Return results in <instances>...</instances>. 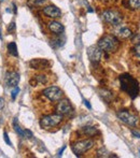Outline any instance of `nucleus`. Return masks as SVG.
Wrapping results in <instances>:
<instances>
[{
	"label": "nucleus",
	"mask_w": 140,
	"mask_h": 158,
	"mask_svg": "<svg viewBox=\"0 0 140 158\" xmlns=\"http://www.w3.org/2000/svg\"><path fill=\"white\" fill-rule=\"evenodd\" d=\"M119 80L121 84V89L128 96H130L132 99H135L139 95V83L134 77L128 73H124L120 75Z\"/></svg>",
	"instance_id": "f257e3e1"
},
{
	"label": "nucleus",
	"mask_w": 140,
	"mask_h": 158,
	"mask_svg": "<svg viewBox=\"0 0 140 158\" xmlns=\"http://www.w3.org/2000/svg\"><path fill=\"white\" fill-rule=\"evenodd\" d=\"M98 46L105 53H115L120 48V40L115 35H106L99 39Z\"/></svg>",
	"instance_id": "f03ea898"
},
{
	"label": "nucleus",
	"mask_w": 140,
	"mask_h": 158,
	"mask_svg": "<svg viewBox=\"0 0 140 158\" xmlns=\"http://www.w3.org/2000/svg\"><path fill=\"white\" fill-rule=\"evenodd\" d=\"M94 146V141L92 139H85V140H80L78 142H74L71 145V150L77 156H81L82 154L86 153L90 151L91 148Z\"/></svg>",
	"instance_id": "7ed1b4c3"
},
{
	"label": "nucleus",
	"mask_w": 140,
	"mask_h": 158,
	"mask_svg": "<svg viewBox=\"0 0 140 158\" xmlns=\"http://www.w3.org/2000/svg\"><path fill=\"white\" fill-rule=\"evenodd\" d=\"M63 122V115L58 114H50V115H45L40 119V126L44 129H50V128H54V127L58 126L59 124Z\"/></svg>",
	"instance_id": "20e7f679"
},
{
	"label": "nucleus",
	"mask_w": 140,
	"mask_h": 158,
	"mask_svg": "<svg viewBox=\"0 0 140 158\" xmlns=\"http://www.w3.org/2000/svg\"><path fill=\"white\" fill-rule=\"evenodd\" d=\"M101 16H103V19L107 24L112 26L120 25L122 23V21H123L122 14L117 10H106L103 12Z\"/></svg>",
	"instance_id": "39448f33"
},
{
	"label": "nucleus",
	"mask_w": 140,
	"mask_h": 158,
	"mask_svg": "<svg viewBox=\"0 0 140 158\" xmlns=\"http://www.w3.org/2000/svg\"><path fill=\"white\" fill-rule=\"evenodd\" d=\"M43 96H45L50 101H59L63 97V92L57 86H50L42 92Z\"/></svg>",
	"instance_id": "423d86ee"
},
{
	"label": "nucleus",
	"mask_w": 140,
	"mask_h": 158,
	"mask_svg": "<svg viewBox=\"0 0 140 158\" xmlns=\"http://www.w3.org/2000/svg\"><path fill=\"white\" fill-rule=\"evenodd\" d=\"M117 115L119 119H121L123 123H125L128 126H135L138 122V117L133 115L127 110H120Z\"/></svg>",
	"instance_id": "0eeeda50"
},
{
	"label": "nucleus",
	"mask_w": 140,
	"mask_h": 158,
	"mask_svg": "<svg viewBox=\"0 0 140 158\" xmlns=\"http://www.w3.org/2000/svg\"><path fill=\"white\" fill-rule=\"evenodd\" d=\"M87 55L88 58L92 63H98L103 57V51L98 45H92L87 48Z\"/></svg>",
	"instance_id": "6e6552de"
},
{
	"label": "nucleus",
	"mask_w": 140,
	"mask_h": 158,
	"mask_svg": "<svg viewBox=\"0 0 140 158\" xmlns=\"http://www.w3.org/2000/svg\"><path fill=\"white\" fill-rule=\"evenodd\" d=\"M73 111L72 106L68 99L59 100V102L56 106V112L61 115H68Z\"/></svg>",
	"instance_id": "1a4fd4ad"
},
{
	"label": "nucleus",
	"mask_w": 140,
	"mask_h": 158,
	"mask_svg": "<svg viewBox=\"0 0 140 158\" xmlns=\"http://www.w3.org/2000/svg\"><path fill=\"white\" fill-rule=\"evenodd\" d=\"M43 14L51 19H59L62 16V12L56 6H46L43 8Z\"/></svg>",
	"instance_id": "9d476101"
},
{
	"label": "nucleus",
	"mask_w": 140,
	"mask_h": 158,
	"mask_svg": "<svg viewBox=\"0 0 140 158\" xmlns=\"http://www.w3.org/2000/svg\"><path fill=\"white\" fill-rule=\"evenodd\" d=\"M30 68L39 70V69H46L51 67V63L48 59H41V58H36L30 60Z\"/></svg>",
	"instance_id": "9b49d317"
},
{
	"label": "nucleus",
	"mask_w": 140,
	"mask_h": 158,
	"mask_svg": "<svg viewBox=\"0 0 140 158\" xmlns=\"http://www.w3.org/2000/svg\"><path fill=\"white\" fill-rule=\"evenodd\" d=\"M19 82V74L17 72H8L6 77V86L9 87H14V86H17Z\"/></svg>",
	"instance_id": "f8f14e48"
},
{
	"label": "nucleus",
	"mask_w": 140,
	"mask_h": 158,
	"mask_svg": "<svg viewBox=\"0 0 140 158\" xmlns=\"http://www.w3.org/2000/svg\"><path fill=\"white\" fill-rule=\"evenodd\" d=\"M48 28L51 32L55 33V35H62V33L64 32V30H65L63 24L59 23V22H57V21L50 22V23L48 24Z\"/></svg>",
	"instance_id": "ddd939ff"
},
{
	"label": "nucleus",
	"mask_w": 140,
	"mask_h": 158,
	"mask_svg": "<svg viewBox=\"0 0 140 158\" xmlns=\"http://www.w3.org/2000/svg\"><path fill=\"white\" fill-rule=\"evenodd\" d=\"M79 133H81L82 135H86V137H94V135H99V131L96 127L85 126V127H83V128H81Z\"/></svg>",
	"instance_id": "4468645a"
},
{
	"label": "nucleus",
	"mask_w": 140,
	"mask_h": 158,
	"mask_svg": "<svg viewBox=\"0 0 140 158\" xmlns=\"http://www.w3.org/2000/svg\"><path fill=\"white\" fill-rule=\"evenodd\" d=\"M117 35L119 38H121V39H128V38H130L133 35V32L129 28L124 27V28H121V29L117 30Z\"/></svg>",
	"instance_id": "2eb2a0df"
},
{
	"label": "nucleus",
	"mask_w": 140,
	"mask_h": 158,
	"mask_svg": "<svg viewBox=\"0 0 140 158\" xmlns=\"http://www.w3.org/2000/svg\"><path fill=\"white\" fill-rule=\"evenodd\" d=\"M32 81H35V83H32V86H36V84H45L46 83V77L44 74H38L35 75Z\"/></svg>",
	"instance_id": "dca6fc26"
},
{
	"label": "nucleus",
	"mask_w": 140,
	"mask_h": 158,
	"mask_svg": "<svg viewBox=\"0 0 140 158\" xmlns=\"http://www.w3.org/2000/svg\"><path fill=\"white\" fill-rule=\"evenodd\" d=\"M6 48H8V51L11 55H13V56H15V57L19 55V53H17V46H16V43H15V42H10Z\"/></svg>",
	"instance_id": "f3484780"
},
{
	"label": "nucleus",
	"mask_w": 140,
	"mask_h": 158,
	"mask_svg": "<svg viewBox=\"0 0 140 158\" xmlns=\"http://www.w3.org/2000/svg\"><path fill=\"white\" fill-rule=\"evenodd\" d=\"M97 157H99V158H106V157H110L111 155H110V152H109L108 150H107L106 148H100L98 151H97V155H96Z\"/></svg>",
	"instance_id": "a211bd4d"
},
{
	"label": "nucleus",
	"mask_w": 140,
	"mask_h": 158,
	"mask_svg": "<svg viewBox=\"0 0 140 158\" xmlns=\"http://www.w3.org/2000/svg\"><path fill=\"white\" fill-rule=\"evenodd\" d=\"M13 127H14V130L16 131L17 133H19V135L23 137V135H24V130H22L21 127L19 126V124H17V118H16V117H15V118L13 119Z\"/></svg>",
	"instance_id": "6ab92c4d"
},
{
	"label": "nucleus",
	"mask_w": 140,
	"mask_h": 158,
	"mask_svg": "<svg viewBox=\"0 0 140 158\" xmlns=\"http://www.w3.org/2000/svg\"><path fill=\"white\" fill-rule=\"evenodd\" d=\"M128 3L133 10H139L140 9V0H128Z\"/></svg>",
	"instance_id": "aec40b11"
},
{
	"label": "nucleus",
	"mask_w": 140,
	"mask_h": 158,
	"mask_svg": "<svg viewBox=\"0 0 140 158\" xmlns=\"http://www.w3.org/2000/svg\"><path fill=\"white\" fill-rule=\"evenodd\" d=\"M133 52H134V54L136 55L137 57L140 58V43H136V45L133 48Z\"/></svg>",
	"instance_id": "412c9836"
},
{
	"label": "nucleus",
	"mask_w": 140,
	"mask_h": 158,
	"mask_svg": "<svg viewBox=\"0 0 140 158\" xmlns=\"http://www.w3.org/2000/svg\"><path fill=\"white\" fill-rule=\"evenodd\" d=\"M24 138H27V139H32V137H34V135H32V132L29 130V129H25L24 130Z\"/></svg>",
	"instance_id": "4be33fe9"
},
{
	"label": "nucleus",
	"mask_w": 140,
	"mask_h": 158,
	"mask_svg": "<svg viewBox=\"0 0 140 158\" xmlns=\"http://www.w3.org/2000/svg\"><path fill=\"white\" fill-rule=\"evenodd\" d=\"M19 93V88L17 87V86H14V88H13V90H12V93H11V96H12V99L14 100L15 98H16V96H17V94Z\"/></svg>",
	"instance_id": "5701e85b"
},
{
	"label": "nucleus",
	"mask_w": 140,
	"mask_h": 158,
	"mask_svg": "<svg viewBox=\"0 0 140 158\" xmlns=\"http://www.w3.org/2000/svg\"><path fill=\"white\" fill-rule=\"evenodd\" d=\"M6 30H8V32H14L15 30V23L14 22H12V23H10V25L8 26V28H6Z\"/></svg>",
	"instance_id": "b1692460"
},
{
	"label": "nucleus",
	"mask_w": 140,
	"mask_h": 158,
	"mask_svg": "<svg viewBox=\"0 0 140 158\" xmlns=\"http://www.w3.org/2000/svg\"><path fill=\"white\" fill-rule=\"evenodd\" d=\"M46 0H30V2H32V4H35V6H39V4H42Z\"/></svg>",
	"instance_id": "393cba45"
},
{
	"label": "nucleus",
	"mask_w": 140,
	"mask_h": 158,
	"mask_svg": "<svg viewBox=\"0 0 140 158\" xmlns=\"http://www.w3.org/2000/svg\"><path fill=\"white\" fill-rule=\"evenodd\" d=\"M3 139H4V141H6V144H9V145H12V143H11V141H10V139H9L8 133H6V132L3 133Z\"/></svg>",
	"instance_id": "a878e982"
},
{
	"label": "nucleus",
	"mask_w": 140,
	"mask_h": 158,
	"mask_svg": "<svg viewBox=\"0 0 140 158\" xmlns=\"http://www.w3.org/2000/svg\"><path fill=\"white\" fill-rule=\"evenodd\" d=\"M3 108H4V100L2 98H0V110H2Z\"/></svg>",
	"instance_id": "bb28decb"
},
{
	"label": "nucleus",
	"mask_w": 140,
	"mask_h": 158,
	"mask_svg": "<svg viewBox=\"0 0 140 158\" xmlns=\"http://www.w3.org/2000/svg\"><path fill=\"white\" fill-rule=\"evenodd\" d=\"M132 133L135 135L136 138H138V139H140V133L139 132H137V131H135V130H132Z\"/></svg>",
	"instance_id": "cd10ccee"
},
{
	"label": "nucleus",
	"mask_w": 140,
	"mask_h": 158,
	"mask_svg": "<svg viewBox=\"0 0 140 158\" xmlns=\"http://www.w3.org/2000/svg\"><path fill=\"white\" fill-rule=\"evenodd\" d=\"M84 104H85V106H87V109H92V106H91L90 102H88L87 100H85V99H84Z\"/></svg>",
	"instance_id": "c85d7f7f"
},
{
	"label": "nucleus",
	"mask_w": 140,
	"mask_h": 158,
	"mask_svg": "<svg viewBox=\"0 0 140 158\" xmlns=\"http://www.w3.org/2000/svg\"><path fill=\"white\" fill-rule=\"evenodd\" d=\"M103 1H109V0H103Z\"/></svg>",
	"instance_id": "c756f323"
},
{
	"label": "nucleus",
	"mask_w": 140,
	"mask_h": 158,
	"mask_svg": "<svg viewBox=\"0 0 140 158\" xmlns=\"http://www.w3.org/2000/svg\"><path fill=\"white\" fill-rule=\"evenodd\" d=\"M0 38H1V32H0Z\"/></svg>",
	"instance_id": "7c9ffc66"
}]
</instances>
